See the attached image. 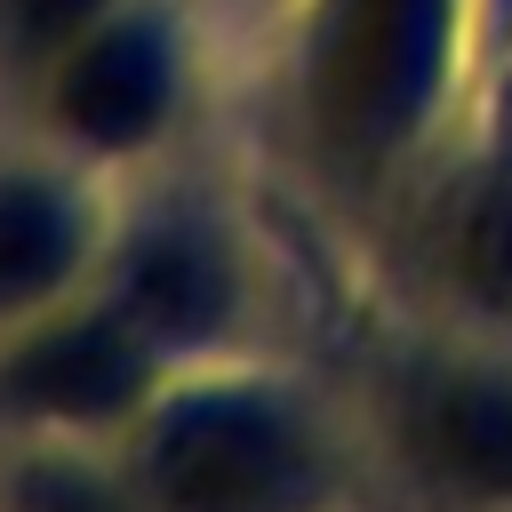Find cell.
Instances as JSON below:
<instances>
[{
	"instance_id": "obj_1",
	"label": "cell",
	"mask_w": 512,
	"mask_h": 512,
	"mask_svg": "<svg viewBox=\"0 0 512 512\" xmlns=\"http://www.w3.org/2000/svg\"><path fill=\"white\" fill-rule=\"evenodd\" d=\"M280 144L312 192L392 208L408 176L472 120L480 8L472 0H280L272 32Z\"/></svg>"
},
{
	"instance_id": "obj_11",
	"label": "cell",
	"mask_w": 512,
	"mask_h": 512,
	"mask_svg": "<svg viewBox=\"0 0 512 512\" xmlns=\"http://www.w3.org/2000/svg\"><path fill=\"white\" fill-rule=\"evenodd\" d=\"M464 128H488V136H504V144H512V56L480 80V96H472V120H464Z\"/></svg>"
},
{
	"instance_id": "obj_8",
	"label": "cell",
	"mask_w": 512,
	"mask_h": 512,
	"mask_svg": "<svg viewBox=\"0 0 512 512\" xmlns=\"http://www.w3.org/2000/svg\"><path fill=\"white\" fill-rule=\"evenodd\" d=\"M120 176L72 160L24 120H0V328L80 296L120 224Z\"/></svg>"
},
{
	"instance_id": "obj_10",
	"label": "cell",
	"mask_w": 512,
	"mask_h": 512,
	"mask_svg": "<svg viewBox=\"0 0 512 512\" xmlns=\"http://www.w3.org/2000/svg\"><path fill=\"white\" fill-rule=\"evenodd\" d=\"M112 8L120 0H0V112H16V96Z\"/></svg>"
},
{
	"instance_id": "obj_12",
	"label": "cell",
	"mask_w": 512,
	"mask_h": 512,
	"mask_svg": "<svg viewBox=\"0 0 512 512\" xmlns=\"http://www.w3.org/2000/svg\"><path fill=\"white\" fill-rule=\"evenodd\" d=\"M472 8H480V80H488V72L512 56V0H472ZM472 96H480V88H472Z\"/></svg>"
},
{
	"instance_id": "obj_2",
	"label": "cell",
	"mask_w": 512,
	"mask_h": 512,
	"mask_svg": "<svg viewBox=\"0 0 512 512\" xmlns=\"http://www.w3.org/2000/svg\"><path fill=\"white\" fill-rule=\"evenodd\" d=\"M120 464L152 512H352L368 448L320 376L248 344L184 360L120 432Z\"/></svg>"
},
{
	"instance_id": "obj_5",
	"label": "cell",
	"mask_w": 512,
	"mask_h": 512,
	"mask_svg": "<svg viewBox=\"0 0 512 512\" xmlns=\"http://www.w3.org/2000/svg\"><path fill=\"white\" fill-rule=\"evenodd\" d=\"M176 360H216L264 344V248L232 200L176 176H128L120 224L96 272Z\"/></svg>"
},
{
	"instance_id": "obj_7",
	"label": "cell",
	"mask_w": 512,
	"mask_h": 512,
	"mask_svg": "<svg viewBox=\"0 0 512 512\" xmlns=\"http://www.w3.org/2000/svg\"><path fill=\"white\" fill-rule=\"evenodd\" d=\"M408 272V312L512 336V144L456 128L384 208Z\"/></svg>"
},
{
	"instance_id": "obj_6",
	"label": "cell",
	"mask_w": 512,
	"mask_h": 512,
	"mask_svg": "<svg viewBox=\"0 0 512 512\" xmlns=\"http://www.w3.org/2000/svg\"><path fill=\"white\" fill-rule=\"evenodd\" d=\"M184 360L104 288L0 328V432H56V440H120L152 392Z\"/></svg>"
},
{
	"instance_id": "obj_3",
	"label": "cell",
	"mask_w": 512,
	"mask_h": 512,
	"mask_svg": "<svg viewBox=\"0 0 512 512\" xmlns=\"http://www.w3.org/2000/svg\"><path fill=\"white\" fill-rule=\"evenodd\" d=\"M368 472L416 512H512V336L392 312L352 400Z\"/></svg>"
},
{
	"instance_id": "obj_4",
	"label": "cell",
	"mask_w": 512,
	"mask_h": 512,
	"mask_svg": "<svg viewBox=\"0 0 512 512\" xmlns=\"http://www.w3.org/2000/svg\"><path fill=\"white\" fill-rule=\"evenodd\" d=\"M208 88V32L192 0H120L104 24H88L24 96L8 120L40 128L72 160L104 176H152L184 144Z\"/></svg>"
},
{
	"instance_id": "obj_9",
	"label": "cell",
	"mask_w": 512,
	"mask_h": 512,
	"mask_svg": "<svg viewBox=\"0 0 512 512\" xmlns=\"http://www.w3.org/2000/svg\"><path fill=\"white\" fill-rule=\"evenodd\" d=\"M0 512H152L120 464V440L0 432Z\"/></svg>"
},
{
	"instance_id": "obj_13",
	"label": "cell",
	"mask_w": 512,
	"mask_h": 512,
	"mask_svg": "<svg viewBox=\"0 0 512 512\" xmlns=\"http://www.w3.org/2000/svg\"><path fill=\"white\" fill-rule=\"evenodd\" d=\"M264 8H272V16H280V0H264Z\"/></svg>"
}]
</instances>
